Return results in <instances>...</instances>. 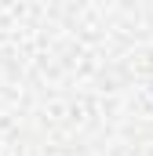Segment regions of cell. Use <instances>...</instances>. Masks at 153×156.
<instances>
[]
</instances>
